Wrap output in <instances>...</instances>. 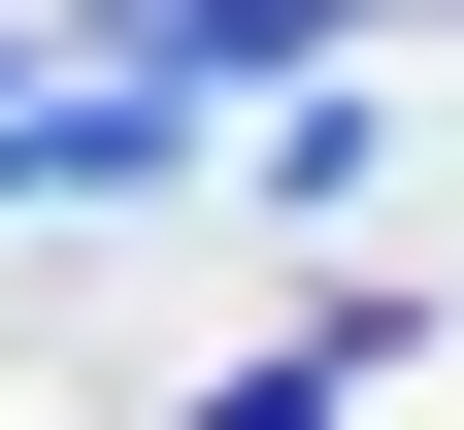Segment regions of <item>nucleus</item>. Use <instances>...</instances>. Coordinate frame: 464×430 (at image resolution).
<instances>
[{
    "label": "nucleus",
    "instance_id": "obj_1",
    "mask_svg": "<svg viewBox=\"0 0 464 430\" xmlns=\"http://www.w3.org/2000/svg\"><path fill=\"white\" fill-rule=\"evenodd\" d=\"M299 33H332V0H133V100L232 133V100H299Z\"/></svg>",
    "mask_w": 464,
    "mask_h": 430
},
{
    "label": "nucleus",
    "instance_id": "obj_2",
    "mask_svg": "<svg viewBox=\"0 0 464 430\" xmlns=\"http://www.w3.org/2000/svg\"><path fill=\"white\" fill-rule=\"evenodd\" d=\"M199 430H332V364H232V397H199Z\"/></svg>",
    "mask_w": 464,
    "mask_h": 430
},
{
    "label": "nucleus",
    "instance_id": "obj_3",
    "mask_svg": "<svg viewBox=\"0 0 464 430\" xmlns=\"http://www.w3.org/2000/svg\"><path fill=\"white\" fill-rule=\"evenodd\" d=\"M0 100H34V33H0Z\"/></svg>",
    "mask_w": 464,
    "mask_h": 430
}]
</instances>
